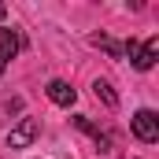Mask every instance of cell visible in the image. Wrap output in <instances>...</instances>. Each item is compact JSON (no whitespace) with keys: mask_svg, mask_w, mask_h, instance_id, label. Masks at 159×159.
Returning a JSON list of instances; mask_svg holds the SVG:
<instances>
[{"mask_svg":"<svg viewBox=\"0 0 159 159\" xmlns=\"http://www.w3.org/2000/svg\"><path fill=\"white\" fill-rule=\"evenodd\" d=\"M74 126H78L81 133H89V137L96 141V148H100V152H111V137H107V133H104L100 126H93V122L85 119V115H78V119H74Z\"/></svg>","mask_w":159,"mask_h":159,"instance_id":"6","label":"cell"},{"mask_svg":"<svg viewBox=\"0 0 159 159\" xmlns=\"http://www.w3.org/2000/svg\"><path fill=\"white\" fill-rule=\"evenodd\" d=\"M129 126H133V137L137 141H144V144H156L159 141V119H156V111H137L133 119H129Z\"/></svg>","mask_w":159,"mask_h":159,"instance_id":"2","label":"cell"},{"mask_svg":"<svg viewBox=\"0 0 159 159\" xmlns=\"http://www.w3.org/2000/svg\"><path fill=\"white\" fill-rule=\"evenodd\" d=\"M48 100H52V104H59V107H70V104L78 100V93H74L67 81L56 78V81H48Z\"/></svg>","mask_w":159,"mask_h":159,"instance_id":"5","label":"cell"},{"mask_svg":"<svg viewBox=\"0 0 159 159\" xmlns=\"http://www.w3.org/2000/svg\"><path fill=\"white\" fill-rule=\"evenodd\" d=\"M93 93H96V100H104L107 107H119V96L111 93V85H107L104 78H96V81H93Z\"/></svg>","mask_w":159,"mask_h":159,"instance_id":"7","label":"cell"},{"mask_svg":"<svg viewBox=\"0 0 159 159\" xmlns=\"http://www.w3.org/2000/svg\"><path fill=\"white\" fill-rule=\"evenodd\" d=\"M37 133H41V122L37 119H22L11 133H7V144H11V148H26V144L37 141Z\"/></svg>","mask_w":159,"mask_h":159,"instance_id":"3","label":"cell"},{"mask_svg":"<svg viewBox=\"0 0 159 159\" xmlns=\"http://www.w3.org/2000/svg\"><path fill=\"white\" fill-rule=\"evenodd\" d=\"M0 19H4V7H0Z\"/></svg>","mask_w":159,"mask_h":159,"instance_id":"9","label":"cell"},{"mask_svg":"<svg viewBox=\"0 0 159 159\" xmlns=\"http://www.w3.org/2000/svg\"><path fill=\"white\" fill-rule=\"evenodd\" d=\"M15 52H19V34L4 26V30H0V74L7 70V63L15 59Z\"/></svg>","mask_w":159,"mask_h":159,"instance_id":"4","label":"cell"},{"mask_svg":"<svg viewBox=\"0 0 159 159\" xmlns=\"http://www.w3.org/2000/svg\"><path fill=\"white\" fill-rule=\"evenodd\" d=\"M122 52L129 56V63H133L137 70H152V67H156V56H159V37H148L144 44L129 41V44H126Z\"/></svg>","mask_w":159,"mask_h":159,"instance_id":"1","label":"cell"},{"mask_svg":"<svg viewBox=\"0 0 159 159\" xmlns=\"http://www.w3.org/2000/svg\"><path fill=\"white\" fill-rule=\"evenodd\" d=\"M93 44H96V48H104V52H107V56H115V59L122 56V44H119V41H111V37H104V34H96Z\"/></svg>","mask_w":159,"mask_h":159,"instance_id":"8","label":"cell"}]
</instances>
